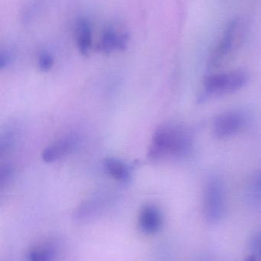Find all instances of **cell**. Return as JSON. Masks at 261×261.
<instances>
[{
    "mask_svg": "<svg viewBox=\"0 0 261 261\" xmlns=\"http://www.w3.org/2000/svg\"><path fill=\"white\" fill-rule=\"evenodd\" d=\"M193 144L191 134L183 127L163 125L153 134L148 156L152 161L180 158L191 151Z\"/></svg>",
    "mask_w": 261,
    "mask_h": 261,
    "instance_id": "obj_1",
    "label": "cell"
},
{
    "mask_svg": "<svg viewBox=\"0 0 261 261\" xmlns=\"http://www.w3.org/2000/svg\"><path fill=\"white\" fill-rule=\"evenodd\" d=\"M249 81V75L245 70H234L212 73L204 79L199 102H205L213 96L234 93L245 87Z\"/></svg>",
    "mask_w": 261,
    "mask_h": 261,
    "instance_id": "obj_2",
    "label": "cell"
},
{
    "mask_svg": "<svg viewBox=\"0 0 261 261\" xmlns=\"http://www.w3.org/2000/svg\"><path fill=\"white\" fill-rule=\"evenodd\" d=\"M244 32L243 24L238 18L228 24L222 38L210 55L208 68L211 70L219 68L234 56L242 45Z\"/></svg>",
    "mask_w": 261,
    "mask_h": 261,
    "instance_id": "obj_3",
    "label": "cell"
},
{
    "mask_svg": "<svg viewBox=\"0 0 261 261\" xmlns=\"http://www.w3.org/2000/svg\"><path fill=\"white\" fill-rule=\"evenodd\" d=\"M204 212L207 220L211 223H217L225 214V187L222 179L216 175L210 176L205 184Z\"/></svg>",
    "mask_w": 261,
    "mask_h": 261,
    "instance_id": "obj_4",
    "label": "cell"
},
{
    "mask_svg": "<svg viewBox=\"0 0 261 261\" xmlns=\"http://www.w3.org/2000/svg\"><path fill=\"white\" fill-rule=\"evenodd\" d=\"M246 117L236 110L225 112L218 115L212 122V132L216 138L225 139L234 136L243 129Z\"/></svg>",
    "mask_w": 261,
    "mask_h": 261,
    "instance_id": "obj_5",
    "label": "cell"
},
{
    "mask_svg": "<svg viewBox=\"0 0 261 261\" xmlns=\"http://www.w3.org/2000/svg\"><path fill=\"white\" fill-rule=\"evenodd\" d=\"M129 35L114 27H107L103 31L97 49L102 53L109 54L115 50H125L128 45Z\"/></svg>",
    "mask_w": 261,
    "mask_h": 261,
    "instance_id": "obj_6",
    "label": "cell"
},
{
    "mask_svg": "<svg viewBox=\"0 0 261 261\" xmlns=\"http://www.w3.org/2000/svg\"><path fill=\"white\" fill-rule=\"evenodd\" d=\"M78 141L75 136H67L58 140L43 150L41 158L45 163H53L72 153Z\"/></svg>",
    "mask_w": 261,
    "mask_h": 261,
    "instance_id": "obj_7",
    "label": "cell"
},
{
    "mask_svg": "<svg viewBox=\"0 0 261 261\" xmlns=\"http://www.w3.org/2000/svg\"><path fill=\"white\" fill-rule=\"evenodd\" d=\"M139 225L146 234L158 232L162 225V215L160 210L153 205H147L141 210Z\"/></svg>",
    "mask_w": 261,
    "mask_h": 261,
    "instance_id": "obj_8",
    "label": "cell"
},
{
    "mask_svg": "<svg viewBox=\"0 0 261 261\" xmlns=\"http://www.w3.org/2000/svg\"><path fill=\"white\" fill-rule=\"evenodd\" d=\"M104 166L106 172L113 179L120 182H128L131 177L130 168L122 161L116 158H107L104 161Z\"/></svg>",
    "mask_w": 261,
    "mask_h": 261,
    "instance_id": "obj_9",
    "label": "cell"
},
{
    "mask_svg": "<svg viewBox=\"0 0 261 261\" xmlns=\"http://www.w3.org/2000/svg\"><path fill=\"white\" fill-rule=\"evenodd\" d=\"M77 44L83 55H87L91 49L92 35L90 23L85 18H81L77 23Z\"/></svg>",
    "mask_w": 261,
    "mask_h": 261,
    "instance_id": "obj_10",
    "label": "cell"
},
{
    "mask_svg": "<svg viewBox=\"0 0 261 261\" xmlns=\"http://www.w3.org/2000/svg\"><path fill=\"white\" fill-rule=\"evenodd\" d=\"M55 251L52 245L36 246L29 253V261H55Z\"/></svg>",
    "mask_w": 261,
    "mask_h": 261,
    "instance_id": "obj_11",
    "label": "cell"
},
{
    "mask_svg": "<svg viewBox=\"0 0 261 261\" xmlns=\"http://www.w3.org/2000/svg\"><path fill=\"white\" fill-rule=\"evenodd\" d=\"M54 65V58L47 51L41 52L38 58V66L42 71H49Z\"/></svg>",
    "mask_w": 261,
    "mask_h": 261,
    "instance_id": "obj_12",
    "label": "cell"
},
{
    "mask_svg": "<svg viewBox=\"0 0 261 261\" xmlns=\"http://www.w3.org/2000/svg\"><path fill=\"white\" fill-rule=\"evenodd\" d=\"M250 182L251 192L255 193L257 196H261V172L256 174Z\"/></svg>",
    "mask_w": 261,
    "mask_h": 261,
    "instance_id": "obj_13",
    "label": "cell"
},
{
    "mask_svg": "<svg viewBox=\"0 0 261 261\" xmlns=\"http://www.w3.org/2000/svg\"><path fill=\"white\" fill-rule=\"evenodd\" d=\"M12 173H13V170L10 166L5 165L1 167V170H0V184L1 185H3L5 182L11 179Z\"/></svg>",
    "mask_w": 261,
    "mask_h": 261,
    "instance_id": "obj_14",
    "label": "cell"
},
{
    "mask_svg": "<svg viewBox=\"0 0 261 261\" xmlns=\"http://www.w3.org/2000/svg\"><path fill=\"white\" fill-rule=\"evenodd\" d=\"M11 55L9 52H2L0 56V68L3 69L6 67L10 63Z\"/></svg>",
    "mask_w": 261,
    "mask_h": 261,
    "instance_id": "obj_15",
    "label": "cell"
},
{
    "mask_svg": "<svg viewBox=\"0 0 261 261\" xmlns=\"http://www.w3.org/2000/svg\"><path fill=\"white\" fill-rule=\"evenodd\" d=\"M257 248H258V251H260V254L261 257V241L260 242V243L258 244V245H257Z\"/></svg>",
    "mask_w": 261,
    "mask_h": 261,
    "instance_id": "obj_16",
    "label": "cell"
}]
</instances>
